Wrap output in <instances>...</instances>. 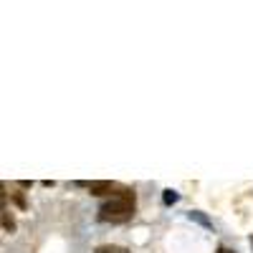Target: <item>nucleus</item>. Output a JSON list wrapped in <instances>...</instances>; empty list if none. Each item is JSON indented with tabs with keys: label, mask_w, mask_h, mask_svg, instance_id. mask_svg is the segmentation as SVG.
<instances>
[{
	"label": "nucleus",
	"mask_w": 253,
	"mask_h": 253,
	"mask_svg": "<svg viewBox=\"0 0 253 253\" xmlns=\"http://www.w3.org/2000/svg\"><path fill=\"white\" fill-rule=\"evenodd\" d=\"M134 208H137V195L134 190H119V193L107 200L99 208V220L104 223H126L134 215Z\"/></svg>",
	"instance_id": "obj_1"
},
{
	"label": "nucleus",
	"mask_w": 253,
	"mask_h": 253,
	"mask_svg": "<svg viewBox=\"0 0 253 253\" xmlns=\"http://www.w3.org/2000/svg\"><path fill=\"white\" fill-rule=\"evenodd\" d=\"M76 185H81V187H86L91 195H112L114 190L119 193V185L117 182H112V180H94V182H76Z\"/></svg>",
	"instance_id": "obj_2"
},
{
	"label": "nucleus",
	"mask_w": 253,
	"mask_h": 253,
	"mask_svg": "<svg viewBox=\"0 0 253 253\" xmlns=\"http://www.w3.org/2000/svg\"><path fill=\"white\" fill-rule=\"evenodd\" d=\"M3 230H5V233H15V220H13L8 208H3Z\"/></svg>",
	"instance_id": "obj_3"
},
{
	"label": "nucleus",
	"mask_w": 253,
	"mask_h": 253,
	"mask_svg": "<svg viewBox=\"0 0 253 253\" xmlns=\"http://www.w3.org/2000/svg\"><path fill=\"white\" fill-rule=\"evenodd\" d=\"M94 253H129V251L122 248V246H112V243H107V246H99Z\"/></svg>",
	"instance_id": "obj_4"
},
{
	"label": "nucleus",
	"mask_w": 253,
	"mask_h": 253,
	"mask_svg": "<svg viewBox=\"0 0 253 253\" xmlns=\"http://www.w3.org/2000/svg\"><path fill=\"white\" fill-rule=\"evenodd\" d=\"M162 200H165V205H172V203H177V200H180V195L175 193V190H165Z\"/></svg>",
	"instance_id": "obj_5"
},
{
	"label": "nucleus",
	"mask_w": 253,
	"mask_h": 253,
	"mask_svg": "<svg viewBox=\"0 0 253 253\" xmlns=\"http://www.w3.org/2000/svg\"><path fill=\"white\" fill-rule=\"evenodd\" d=\"M13 200H15L18 208H26V198H23V193H13Z\"/></svg>",
	"instance_id": "obj_6"
}]
</instances>
